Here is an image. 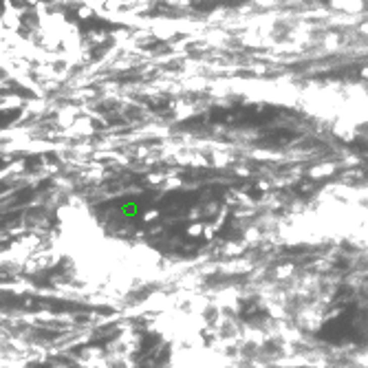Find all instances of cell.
Segmentation results:
<instances>
[{
    "mask_svg": "<svg viewBox=\"0 0 368 368\" xmlns=\"http://www.w3.org/2000/svg\"><path fill=\"white\" fill-rule=\"evenodd\" d=\"M291 229L300 243L368 238V188H331Z\"/></svg>",
    "mask_w": 368,
    "mask_h": 368,
    "instance_id": "obj_1",
    "label": "cell"
},
{
    "mask_svg": "<svg viewBox=\"0 0 368 368\" xmlns=\"http://www.w3.org/2000/svg\"><path fill=\"white\" fill-rule=\"evenodd\" d=\"M327 287L322 278H295L280 287L274 300L280 306L282 318H291L295 322H311L313 316H322L327 309Z\"/></svg>",
    "mask_w": 368,
    "mask_h": 368,
    "instance_id": "obj_2",
    "label": "cell"
}]
</instances>
